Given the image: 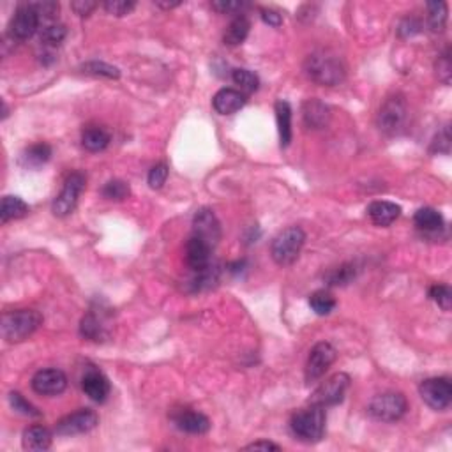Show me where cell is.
<instances>
[{"label": "cell", "mask_w": 452, "mask_h": 452, "mask_svg": "<svg viewBox=\"0 0 452 452\" xmlns=\"http://www.w3.org/2000/svg\"><path fill=\"white\" fill-rule=\"evenodd\" d=\"M103 8L104 11L113 16H126L137 8V2H133V0H106Z\"/></svg>", "instance_id": "cell-40"}, {"label": "cell", "mask_w": 452, "mask_h": 452, "mask_svg": "<svg viewBox=\"0 0 452 452\" xmlns=\"http://www.w3.org/2000/svg\"><path fill=\"white\" fill-rule=\"evenodd\" d=\"M85 175L82 172H73L71 175L65 179L64 187L58 193V196L54 200L51 211L57 218H68L69 214H73L78 205V198L82 194L83 187H85Z\"/></svg>", "instance_id": "cell-7"}, {"label": "cell", "mask_w": 452, "mask_h": 452, "mask_svg": "<svg viewBox=\"0 0 452 452\" xmlns=\"http://www.w3.org/2000/svg\"><path fill=\"white\" fill-rule=\"evenodd\" d=\"M82 389L96 403H104L108 396H110V382L97 370H89L83 375Z\"/></svg>", "instance_id": "cell-17"}, {"label": "cell", "mask_w": 452, "mask_h": 452, "mask_svg": "<svg viewBox=\"0 0 452 452\" xmlns=\"http://www.w3.org/2000/svg\"><path fill=\"white\" fill-rule=\"evenodd\" d=\"M437 73H438V78H440L445 85H448V83H451L452 64H451V50H448V48L440 55V57H438Z\"/></svg>", "instance_id": "cell-43"}, {"label": "cell", "mask_w": 452, "mask_h": 452, "mask_svg": "<svg viewBox=\"0 0 452 452\" xmlns=\"http://www.w3.org/2000/svg\"><path fill=\"white\" fill-rule=\"evenodd\" d=\"M51 158V147L48 144H34L30 145L29 149H25L20 158V163H22L25 168L37 170L44 165V163L50 161Z\"/></svg>", "instance_id": "cell-26"}, {"label": "cell", "mask_w": 452, "mask_h": 452, "mask_svg": "<svg viewBox=\"0 0 452 452\" xmlns=\"http://www.w3.org/2000/svg\"><path fill=\"white\" fill-rule=\"evenodd\" d=\"M32 8L36 9V13L39 15V20L44 23H51L55 22V18H57L58 15V4L57 2H54V0H43V2H36V4H32Z\"/></svg>", "instance_id": "cell-39"}, {"label": "cell", "mask_w": 452, "mask_h": 452, "mask_svg": "<svg viewBox=\"0 0 452 452\" xmlns=\"http://www.w3.org/2000/svg\"><path fill=\"white\" fill-rule=\"evenodd\" d=\"M22 445L25 451H48L51 445V433L44 426H30L23 431Z\"/></svg>", "instance_id": "cell-21"}, {"label": "cell", "mask_w": 452, "mask_h": 452, "mask_svg": "<svg viewBox=\"0 0 452 452\" xmlns=\"http://www.w3.org/2000/svg\"><path fill=\"white\" fill-rule=\"evenodd\" d=\"M260 13H262V20L267 23V25L281 27V23H283V16H281L277 11H274V9H262Z\"/></svg>", "instance_id": "cell-47"}, {"label": "cell", "mask_w": 452, "mask_h": 452, "mask_svg": "<svg viewBox=\"0 0 452 452\" xmlns=\"http://www.w3.org/2000/svg\"><path fill=\"white\" fill-rule=\"evenodd\" d=\"M168 166L165 165V163H159V165L152 166L151 172H149V186L152 187V189H161L163 186H165L166 179H168Z\"/></svg>", "instance_id": "cell-42"}, {"label": "cell", "mask_w": 452, "mask_h": 452, "mask_svg": "<svg viewBox=\"0 0 452 452\" xmlns=\"http://www.w3.org/2000/svg\"><path fill=\"white\" fill-rule=\"evenodd\" d=\"M336 357H337V352L330 343L327 341L316 343V345L311 349V352H309L308 363H306V370H304L306 382H308V384H313V382L320 380V378L325 375V371L332 366Z\"/></svg>", "instance_id": "cell-10"}, {"label": "cell", "mask_w": 452, "mask_h": 452, "mask_svg": "<svg viewBox=\"0 0 452 452\" xmlns=\"http://www.w3.org/2000/svg\"><path fill=\"white\" fill-rule=\"evenodd\" d=\"M290 429L295 437L306 444H316L325 434V408L318 405H309L291 415Z\"/></svg>", "instance_id": "cell-2"}, {"label": "cell", "mask_w": 452, "mask_h": 452, "mask_svg": "<svg viewBox=\"0 0 452 452\" xmlns=\"http://www.w3.org/2000/svg\"><path fill=\"white\" fill-rule=\"evenodd\" d=\"M447 18H448V8L447 2H429L427 4V25L433 32H441L447 25Z\"/></svg>", "instance_id": "cell-28"}, {"label": "cell", "mask_w": 452, "mask_h": 452, "mask_svg": "<svg viewBox=\"0 0 452 452\" xmlns=\"http://www.w3.org/2000/svg\"><path fill=\"white\" fill-rule=\"evenodd\" d=\"M180 4H182V2H156V6H159V8H163V9L179 8Z\"/></svg>", "instance_id": "cell-49"}, {"label": "cell", "mask_w": 452, "mask_h": 452, "mask_svg": "<svg viewBox=\"0 0 452 452\" xmlns=\"http://www.w3.org/2000/svg\"><path fill=\"white\" fill-rule=\"evenodd\" d=\"M429 297L440 306L444 311H451L452 306V290L447 284H433L429 290Z\"/></svg>", "instance_id": "cell-37"}, {"label": "cell", "mask_w": 452, "mask_h": 452, "mask_svg": "<svg viewBox=\"0 0 452 452\" xmlns=\"http://www.w3.org/2000/svg\"><path fill=\"white\" fill-rule=\"evenodd\" d=\"M304 71L311 82L323 87H336L345 80L346 68L337 55L315 51L304 62Z\"/></svg>", "instance_id": "cell-1"}, {"label": "cell", "mask_w": 452, "mask_h": 452, "mask_svg": "<svg viewBox=\"0 0 452 452\" xmlns=\"http://www.w3.org/2000/svg\"><path fill=\"white\" fill-rule=\"evenodd\" d=\"M276 120L280 131L281 147H288L291 142V106L288 101L280 99L276 103Z\"/></svg>", "instance_id": "cell-24"}, {"label": "cell", "mask_w": 452, "mask_h": 452, "mask_svg": "<svg viewBox=\"0 0 452 452\" xmlns=\"http://www.w3.org/2000/svg\"><path fill=\"white\" fill-rule=\"evenodd\" d=\"M401 214V207L392 201L377 200L368 207V215L377 226H391Z\"/></svg>", "instance_id": "cell-19"}, {"label": "cell", "mask_w": 452, "mask_h": 452, "mask_svg": "<svg viewBox=\"0 0 452 452\" xmlns=\"http://www.w3.org/2000/svg\"><path fill=\"white\" fill-rule=\"evenodd\" d=\"M110 133L101 126H87L82 133V145L89 152H101L110 145Z\"/></svg>", "instance_id": "cell-23"}, {"label": "cell", "mask_w": 452, "mask_h": 452, "mask_svg": "<svg viewBox=\"0 0 452 452\" xmlns=\"http://www.w3.org/2000/svg\"><path fill=\"white\" fill-rule=\"evenodd\" d=\"M97 422H99V417H97V413L94 410L82 408L58 420L57 426H55V431L61 437H73V434L89 433L90 429H94L97 426Z\"/></svg>", "instance_id": "cell-12"}, {"label": "cell", "mask_w": 452, "mask_h": 452, "mask_svg": "<svg viewBox=\"0 0 452 452\" xmlns=\"http://www.w3.org/2000/svg\"><path fill=\"white\" fill-rule=\"evenodd\" d=\"M408 410V401L401 392H384L371 399L368 412L375 420L382 422H396Z\"/></svg>", "instance_id": "cell-5"}, {"label": "cell", "mask_w": 452, "mask_h": 452, "mask_svg": "<svg viewBox=\"0 0 452 452\" xmlns=\"http://www.w3.org/2000/svg\"><path fill=\"white\" fill-rule=\"evenodd\" d=\"M248 8L246 2H239V0H215L212 2V9L221 15H241L242 9Z\"/></svg>", "instance_id": "cell-41"}, {"label": "cell", "mask_w": 452, "mask_h": 452, "mask_svg": "<svg viewBox=\"0 0 452 452\" xmlns=\"http://www.w3.org/2000/svg\"><path fill=\"white\" fill-rule=\"evenodd\" d=\"M101 194H103L106 200H115V201H123L126 200L127 196L131 194V189L130 186H127L124 180H119V179H113V180H108L106 184H104V187L101 189Z\"/></svg>", "instance_id": "cell-35"}, {"label": "cell", "mask_w": 452, "mask_h": 452, "mask_svg": "<svg viewBox=\"0 0 452 452\" xmlns=\"http://www.w3.org/2000/svg\"><path fill=\"white\" fill-rule=\"evenodd\" d=\"M80 334L90 341H99V337H103V325L96 315L89 313L83 316L82 323H80Z\"/></svg>", "instance_id": "cell-36"}, {"label": "cell", "mask_w": 452, "mask_h": 452, "mask_svg": "<svg viewBox=\"0 0 452 452\" xmlns=\"http://www.w3.org/2000/svg\"><path fill=\"white\" fill-rule=\"evenodd\" d=\"M350 377L346 373H336L327 378L325 382L318 385L311 396L313 405H318L327 408V406H336L345 399L346 391L350 387Z\"/></svg>", "instance_id": "cell-6"}, {"label": "cell", "mask_w": 452, "mask_h": 452, "mask_svg": "<svg viewBox=\"0 0 452 452\" xmlns=\"http://www.w3.org/2000/svg\"><path fill=\"white\" fill-rule=\"evenodd\" d=\"M302 113H304V123L313 130L325 127L327 123H329V108L318 99L306 101Z\"/></svg>", "instance_id": "cell-22"}, {"label": "cell", "mask_w": 452, "mask_h": 452, "mask_svg": "<svg viewBox=\"0 0 452 452\" xmlns=\"http://www.w3.org/2000/svg\"><path fill=\"white\" fill-rule=\"evenodd\" d=\"M246 101L248 99L241 90L221 89L212 99V106L219 115H232V113H237L241 108H244Z\"/></svg>", "instance_id": "cell-18"}, {"label": "cell", "mask_w": 452, "mask_h": 452, "mask_svg": "<svg viewBox=\"0 0 452 452\" xmlns=\"http://www.w3.org/2000/svg\"><path fill=\"white\" fill-rule=\"evenodd\" d=\"M419 394L422 398V401L433 410H437V412L447 410L452 401L451 380L445 377L427 378V380H424L420 384Z\"/></svg>", "instance_id": "cell-8"}, {"label": "cell", "mask_w": 452, "mask_h": 452, "mask_svg": "<svg viewBox=\"0 0 452 452\" xmlns=\"http://www.w3.org/2000/svg\"><path fill=\"white\" fill-rule=\"evenodd\" d=\"M232 80H234L235 85H239V89H241L242 92H256L260 87V78L255 73L249 71V69H234Z\"/></svg>", "instance_id": "cell-34"}, {"label": "cell", "mask_w": 452, "mask_h": 452, "mask_svg": "<svg viewBox=\"0 0 452 452\" xmlns=\"http://www.w3.org/2000/svg\"><path fill=\"white\" fill-rule=\"evenodd\" d=\"M172 420L180 431L189 434H203L211 429V420L201 412L191 408H182L172 415Z\"/></svg>", "instance_id": "cell-15"}, {"label": "cell", "mask_w": 452, "mask_h": 452, "mask_svg": "<svg viewBox=\"0 0 452 452\" xmlns=\"http://www.w3.org/2000/svg\"><path fill=\"white\" fill-rule=\"evenodd\" d=\"M211 255H212L211 246H208L205 241H201V239L191 235L189 241H187L186 244V262L187 265H189V269H193L194 272L207 269V267L212 263Z\"/></svg>", "instance_id": "cell-16"}, {"label": "cell", "mask_w": 452, "mask_h": 452, "mask_svg": "<svg viewBox=\"0 0 452 452\" xmlns=\"http://www.w3.org/2000/svg\"><path fill=\"white\" fill-rule=\"evenodd\" d=\"M68 387V377L64 371L55 370H41L34 375L32 389L41 396H58Z\"/></svg>", "instance_id": "cell-14"}, {"label": "cell", "mask_w": 452, "mask_h": 452, "mask_svg": "<svg viewBox=\"0 0 452 452\" xmlns=\"http://www.w3.org/2000/svg\"><path fill=\"white\" fill-rule=\"evenodd\" d=\"M246 451H281V447L277 444H274V441H269V440H258V441H253V444L246 445Z\"/></svg>", "instance_id": "cell-48"}, {"label": "cell", "mask_w": 452, "mask_h": 452, "mask_svg": "<svg viewBox=\"0 0 452 452\" xmlns=\"http://www.w3.org/2000/svg\"><path fill=\"white\" fill-rule=\"evenodd\" d=\"M249 29H251V22L248 20V16H235L230 25H228V29H226L222 41H225V44H228V46H239V44H242L246 41Z\"/></svg>", "instance_id": "cell-25"}, {"label": "cell", "mask_w": 452, "mask_h": 452, "mask_svg": "<svg viewBox=\"0 0 452 452\" xmlns=\"http://www.w3.org/2000/svg\"><path fill=\"white\" fill-rule=\"evenodd\" d=\"M406 103L401 96L389 97L378 111V127L385 134H396L406 123Z\"/></svg>", "instance_id": "cell-9"}, {"label": "cell", "mask_w": 452, "mask_h": 452, "mask_svg": "<svg viewBox=\"0 0 452 452\" xmlns=\"http://www.w3.org/2000/svg\"><path fill=\"white\" fill-rule=\"evenodd\" d=\"M357 269L353 263H343L341 267L330 270L325 276V281L329 287H345V284L352 283L356 280Z\"/></svg>", "instance_id": "cell-30"}, {"label": "cell", "mask_w": 452, "mask_h": 452, "mask_svg": "<svg viewBox=\"0 0 452 452\" xmlns=\"http://www.w3.org/2000/svg\"><path fill=\"white\" fill-rule=\"evenodd\" d=\"M193 235L207 242L212 249L218 246L219 239H221V225H219V219L215 218L214 211H211V208H200L194 214Z\"/></svg>", "instance_id": "cell-13"}, {"label": "cell", "mask_w": 452, "mask_h": 452, "mask_svg": "<svg viewBox=\"0 0 452 452\" xmlns=\"http://www.w3.org/2000/svg\"><path fill=\"white\" fill-rule=\"evenodd\" d=\"M29 212H30L29 205H27L22 198L8 194V196L2 198V207H0V221L6 225V222L15 221V219L25 218Z\"/></svg>", "instance_id": "cell-27"}, {"label": "cell", "mask_w": 452, "mask_h": 452, "mask_svg": "<svg viewBox=\"0 0 452 452\" xmlns=\"http://www.w3.org/2000/svg\"><path fill=\"white\" fill-rule=\"evenodd\" d=\"M82 71L85 73V75L101 76V78H110V80L120 78L119 68L106 64V62H99V61L85 62V64L82 65Z\"/></svg>", "instance_id": "cell-33"}, {"label": "cell", "mask_w": 452, "mask_h": 452, "mask_svg": "<svg viewBox=\"0 0 452 452\" xmlns=\"http://www.w3.org/2000/svg\"><path fill=\"white\" fill-rule=\"evenodd\" d=\"M9 403H11V406L15 408V412L22 413V415H25V417H39L41 415L39 410H37L32 403L27 401V399L23 398L20 392H11V394H9Z\"/></svg>", "instance_id": "cell-38"}, {"label": "cell", "mask_w": 452, "mask_h": 452, "mask_svg": "<svg viewBox=\"0 0 452 452\" xmlns=\"http://www.w3.org/2000/svg\"><path fill=\"white\" fill-rule=\"evenodd\" d=\"M413 222H415L417 228H419L420 232H424V234H438L445 225L444 215H441L437 208L431 207L419 208V211L415 212V215H413Z\"/></svg>", "instance_id": "cell-20"}, {"label": "cell", "mask_w": 452, "mask_h": 452, "mask_svg": "<svg viewBox=\"0 0 452 452\" xmlns=\"http://www.w3.org/2000/svg\"><path fill=\"white\" fill-rule=\"evenodd\" d=\"M420 29H422V25H420L419 20L405 18L401 23H399L398 34L401 37H412V36H415V34H419Z\"/></svg>", "instance_id": "cell-45"}, {"label": "cell", "mask_w": 452, "mask_h": 452, "mask_svg": "<svg viewBox=\"0 0 452 452\" xmlns=\"http://www.w3.org/2000/svg\"><path fill=\"white\" fill-rule=\"evenodd\" d=\"M65 36H68V29H65V25H62V23H57V22L44 23V25L39 29L41 43H43L44 46H51V48L61 46V44L64 43Z\"/></svg>", "instance_id": "cell-29"}, {"label": "cell", "mask_w": 452, "mask_h": 452, "mask_svg": "<svg viewBox=\"0 0 452 452\" xmlns=\"http://www.w3.org/2000/svg\"><path fill=\"white\" fill-rule=\"evenodd\" d=\"M39 15L32 8V4H23L13 15L11 23H9V34H11L13 39L25 41L30 39L39 30Z\"/></svg>", "instance_id": "cell-11"}, {"label": "cell", "mask_w": 452, "mask_h": 452, "mask_svg": "<svg viewBox=\"0 0 452 452\" xmlns=\"http://www.w3.org/2000/svg\"><path fill=\"white\" fill-rule=\"evenodd\" d=\"M71 8L76 15L83 18V16H89L97 8V4L96 2H90V0H76V2L71 4Z\"/></svg>", "instance_id": "cell-46"}, {"label": "cell", "mask_w": 452, "mask_h": 452, "mask_svg": "<svg viewBox=\"0 0 452 452\" xmlns=\"http://www.w3.org/2000/svg\"><path fill=\"white\" fill-rule=\"evenodd\" d=\"M219 280V269L211 263L207 269L198 270L196 276L191 280V287H193V291H201V290H208V288L214 287Z\"/></svg>", "instance_id": "cell-32"}, {"label": "cell", "mask_w": 452, "mask_h": 452, "mask_svg": "<svg viewBox=\"0 0 452 452\" xmlns=\"http://www.w3.org/2000/svg\"><path fill=\"white\" fill-rule=\"evenodd\" d=\"M309 306L318 316H327L336 309V299L325 290H318L309 297Z\"/></svg>", "instance_id": "cell-31"}, {"label": "cell", "mask_w": 452, "mask_h": 452, "mask_svg": "<svg viewBox=\"0 0 452 452\" xmlns=\"http://www.w3.org/2000/svg\"><path fill=\"white\" fill-rule=\"evenodd\" d=\"M43 323V316L36 309H16L2 315V337L8 343H20L32 336Z\"/></svg>", "instance_id": "cell-3"}, {"label": "cell", "mask_w": 452, "mask_h": 452, "mask_svg": "<svg viewBox=\"0 0 452 452\" xmlns=\"http://www.w3.org/2000/svg\"><path fill=\"white\" fill-rule=\"evenodd\" d=\"M306 242V232L301 226H288L274 237L270 244L272 260L281 267H288L299 258Z\"/></svg>", "instance_id": "cell-4"}, {"label": "cell", "mask_w": 452, "mask_h": 452, "mask_svg": "<svg viewBox=\"0 0 452 452\" xmlns=\"http://www.w3.org/2000/svg\"><path fill=\"white\" fill-rule=\"evenodd\" d=\"M433 152L438 154H448L451 152V130L448 126H444L433 140Z\"/></svg>", "instance_id": "cell-44"}]
</instances>
